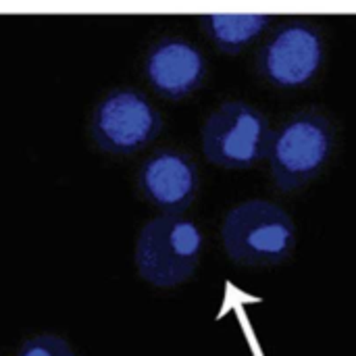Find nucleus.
Wrapping results in <instances>:
<instances>
[{
	"instance_id": "1",
	"label": "nucleus",
	"mask_w": 356,
	"mask_h": 356,
	"mask_svg": "<svg viewBox=\"0 0 356 356\" xmlns=\"http://www.w3.org/2000/svg\"><path fill=\"white\" fill-rule=\"evenodd\" d=\"M221 240L234 263L273 267L294 252L296 225L282 207L267 200H246L227 213Z\"/></svg>"
},
{
	"instance_id": "2",
	"label": "nucleus",
	"mask_w": 356,
	"mask_h": 356,
	"mask_svg": "<svg viewBox=\"0 0 356 356\" xmlns=\"http://www.w3.org/2000/svg\"><path fill=\"white\" fill-rule=\"evenodd\" d=\"M200 227L181 215H163L148 221L136 242L138 275L154 288H177L188 282L202 254Z\"/></svg>"
},
{
	"instance_id": "3",
	"label": "nucleus",
	"mask_w": 356,
	"mask_h": 356,
	"mask_svg": "<svg viewBox=\"0 0 356 356\" xmlns=\"http://www.w3.org/2000/svg\"><path fill=\"white\" fill-rule=\"evenodd\" d=\"M334 138V125L323 113L307 108L292 115L273 131L267 156L275 188L294 192L311 184L327 165Z\"/></svg>"
},
{
	"instance_id": "4",
	"label": "nucleus",
	"mask_w": 356,
	"mask_h": 356,
	"mask_svg": "<svg viewBox=\"0 0 356 356\" xmlns=\"http://www.w3.org/2000/svg\"><path fill=\"white\" fill-rule=\"evenodd\" d=\"M273 129L265 113L242 100L221 104L202 127V152L223 169H250L269 156Z\"/></svg>"
},
{
	"instance_id": "5",
	"label": "nucleus",
	"mask_w": 356,
	"mask_h": 356,
	"mask_svg": "<svg viewBox=\"0 0 356 356\" xmlns=\"http://www.w3.org/2000/svg\"><path fill=\"white\" fill-rule=\"evenodd\" d=\"M161 129V113L142 92L129 88L106 94L92 117L94 142L111 154H136L152 144Z\"/></svg>"
},
{
	"instance_id": "6",
	"label": "nucleus",
	"mask_w": 356,
	"mask_h": 356,
	"mask_svg": "<svg viewBox=\"0 0 356 356\" xmlns=\"http://www.w3.org/2000/svg\"><path fill=\"white\" fill-rule=\"evenodd\" d=\"M321 29L309 21H288L269 35L257 56L259 75L273 88L294 90L311 83L323 65Z\"/></svg>"
},
{
	"instance_id": "7",
	"label": "nucleus",
	"mask_w": 356,
	"mask_h": 356,
	"mask_svg": "<svg viewBox=\"0 0 356 356\" xmlns=\"http://www.w3.org/2000/svg\"><path fill=\"white\" fill-rule=\"evenodd\" d=\"M144 75L156 94L169 100H181L204 83L207 58L190 40L165 35L146 50Z\"/></svg>"
},
{
	"instance_id": "8",
	"label": "nucleus",
	"mask_w": 356,
	"mask_h": 356,
	"mask_svg": "<svg viewBox=\"0 0 356 356\" xmlns=\"http://www.w3.org/2000/svg\"><path fill=\"white\" fill-rule=\"evenodd\" d=\"M138 190L146 202L165 215H181L198 192V169L179 150L154 152L138 173Z\"/></svg>"
},
{
	"instance_id": "9",
	"label": "nucleus",
	"mask_w": 356,
	"mask_h": 356,
	"mask_svg": "<svg viewBox=\"0 0 356 356\" xmlns=\"http://www.w3.org/2000/svg\"><path fill=\"white\" fill-rule=\"evenodd\" d=\"M271 21V15H202L200 27L221 52L238 54L250 46Z\"/></svg>"
},
{
	"instance_id": "10",
	"label": "nucleus",
	"mask_w": 356,
	"mask_h": 356,
	"mask_svg": "<svg viewBox=\"0 0 356 356\" xmlns=\"http://www.w3.org/2000/svg\"><path fill=\"white\" fill-rule=\"evenodd\" d=\"M17 356H75V353L67 340L46 334L23 342Z\"/></svg>"
}]
</instances>
